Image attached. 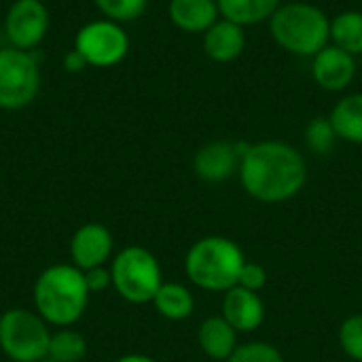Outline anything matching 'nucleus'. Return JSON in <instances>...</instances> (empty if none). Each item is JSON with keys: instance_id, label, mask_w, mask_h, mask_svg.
Instances as JSON below:
<instances>
[{"instance_id": "7", "label": "nucleus", "mask_w": 362, "mask_h": 362, "mask_svg": "<svg viewBox=\"0 0 362 362\" xmlns=\"http://www.w3.org/2000/svg\"><path fill=\"white\" fill-rule=\"evenodd\" d=\"M40 91V68L30 51L0 49V110H21Z\"/></svg>"}, {"instance_id": "25", "label": "nucleus", "mask_w": 362, "mask_h": 362, "mask_svg": "<svg viewBox=\"0 0 362 362\" xmlns=\"http://www.w3.org/2000/svg\"><path fill=\"white\" fill-rule=\"evenodd\" d=\"M339 346L352 361L362 362V314L348 316L339 327Z\"/></svg>"}, {"instance_id": "6", "label": "nucleus", "mask_w": 362, "mask_h": 362, "mask_svg": "<svg viewBox=\"0 0 362 362\" xmlns=\"http://www.w3.org/2000/svg\"><path fill=\"white\" fill-rule=\"evenodd\" d=\"M49 322L25 308H11L0 316V350L11 362H42L51 341Z\"/></svg>"}, {"instance_id": "5", "label": "nucleus", "mask_w": 362, "mask_h": 362, "mask_svg": "<svg viewBox=\"0 0 362 362\" xmlns=\"http://www.w3.org/2000/svg\"><path fill=\"white\" fill-rule=\"evenodd\" d=\"M112 288L121 299L134 305L153 303L163 284V274L157 257L144 246H125L110 261Z\"/></svg>"}, {"instance_id": "11", "label": "nucleus", "mask_w": 362, "mask_h": 362, "mask_svg": "<svg viewBox=\"0 0 362 362\" xmlns=\"http://www.w3.org/2000/svg\"><path fill=\"white\" fill-rule=\"evenodd\" d=\"M112 233L102 223H85L70 238V261L81 272L104 267L108 261H112Z\"/></svg>"}, {"instance_id": "21", "label": "nucleus", "mask_w": 362, "mask_h": 362, "mask_svg": "<svg viewBox=\"0 0 362 362\" xmlns=\"http://www.w3.org/2000/svg\"><path fill=\"white\" fill-rule=\"evenodd\" d=\"M87 356V339L72 327L51 333L47 358L53 362H81Z\"/></svg>"}, {"instance_id": "9", "label": "nucleus", "mask_w": 362, "mask_h": 362, "mask_svg": "<svg viewBox=\"0 0 362 362\" xmlns=\"http://www.w3.org/2000/svg\"><path fill=\"white\" fill-rule=\"evenodd\" d=\"M51 25L49 8L42 0H15L4 15V34L8 47L32 51L38 47Z\"/></svg>"}, {"instance_id": "28", "label": "nucleus", "mask_w": 362, "mask_h": 362, "mask_svg": "<svg viewBox=\"0 0 362 362\" xmlns=\"http://www.w3.org/2000/svg\"><path fill=\"white\" fill-rule=\"evenodd\" d=\"M83 68H87L85 59H83L74 49H70V51L64 55V70H66V72H81Z\"/></svg>"}, {"instance_id": "24", "label": "nucleus", "mask_w": 362, "mask_h": 362, "mask_svg": "<svg viewBox=\"0 0 362 362\" xmlns=\"http://www.w3.org/2000/svg\"><path fill=\"white\" fill-rule=\"evenodd\" d=\"M225 362H284L282 352L267 341H248L235 348Z\"/></svg>"}, {"instance_id": "13", "label": "nucleus", "mask_w": 362, "mask_h": 362, "mask_svg": "<svg viewBox=\"0 0 362 362\" xmlns=\"http://www.w3.org/2000/svg\"><path fill=\"white\" fill-rule=\"evenodd\" d=\"M221 316L238 333H252L265 320V303L259 293L242 286H233L223 297Z\"/></svg>"}, {"instance_id": "4", "label": "nucleus", "mask_w": 362, "mask_h": 362, "mask_svg": "<svg viewBox=\"0 0 362 362\" xmlns=\"http://www.w3.org/2000/svg\"><path fill=\"white\" fill-rule=\"evenodd\" d=\"M269 32L278 47L299 57H314L331 45V19L312 2H286L269 19Z\"/></svg>"}, {"instance_id": "16", "label": "nucleus", "mask_w": 362, "mask_h": 362, "mask_svg": "<svg viewBox=\"0 0 362 362\" xmlns=\"http://www.w3.org/2000/svg\"><path fill=\"white\" fill-rule=\"evenodd\" d=\"M197 344L202 352L212 361H227L240 346L238 331L223 316H210L199 325Z\"/></svg>"}, {"instance_id": "1", "label": "nucleus", "mask_w": 362, "mask_h": 362, "mask_svg": "<svg viewBox=\"0 0 362 362\" xmlns=\"http://www.w3.org/2000/svg\"><path fill=\"white\" fill-rule=\"evenodd\" d=\"M244 191L261 204H282L301 193L308 182V163L288 142L263 140L248 144L240 163Z\"/></svg>"}, {"instance_id": "15", "label": "nucleus", "mask_w": 362, "mask_h": 362, "mask_svg": "<svg viewBox=\"0 0 362 362\" xmlns=\"http://www.w3.org/2000/svg\"><path fill=\"white\" fill-rule=\"evenodd\" d=\"M168 15L187 34H204L221 19L216 0H170Z\"/></svg>"}, {"instance_id": "3", "label": "nucleus", "mask_w": 362, "mask_h": 362, "mask_svg": "<svg viewBox=\"0 0 362 362\" xmlns=\"http://www.w3.org/2000/svg\"><path fill=\"white\" fill-rule=\"evenodd\" d=\"M244 263V250L233 240L225 235H206L189 248L185 274L202 291L227 293L238 286Z\"/></svg>"}, {"instance_id": "26", "label": "nucleus", "mask_w": 362, "mask_h": 362, "mask_svg": "<svg viewBox=\"0 0 362 362\" xmlns=\"http://www.w3.org/2000/svg\"><path fill=\"white\" fill-rule=\"evenodd\" d=\"M265 284H267V272H265V267H263V265H259V263H250V261H246V263H244V267H242V272H240L238 286L259 293V291H263V288H265Z\"/></svg>"}, {"instance_id": "17", "label": "nucleus", "mask_w": 362, "mask_h": 362, "mask_svg": "<svg viewBox=\"0 0 362 362\" xmlns=\"http://www.w3.org/2000/svg\"><path fill=\"white\" fill-rule=\"evenodd\" d=\"M329 119L339 140L362 144V93H348L337 100Z\"/></svg>"}, {"instance_id": "30", "label": "nucleus", "mask_w": 362, "mask_h": 362, "mask_svg": "<svg viewBox=\"0 0 362 362\" xmlns=\"http://www.w3.org/2000/svg\"><path fill=\"white\" fill-rule=\"evenodd\" d=\"M42 362H53V361H49V358H45V361H42Z\"/></svg>"}, {"instance_id": "10", "label": "nucleus", "mask_w": 362, "mask_h": 362, "mask_svg": "<svg viewBox=\"0 0 362 362\" xmlns=\"http://www.w3.org/2000/svg\"><path fill=\"white\" fill-rule=\"evenodd\" d=\"M248 144L231 142V140H212L197 148L193 155V172L199 180L216 185L231 178L240 172L242 155Z\"/></svg>"}, {"instance_id": "18", "label": "nucleus", "mask_w": 362, "mask_h": 362, "mask_svg": "<svg viewBox=\"0 0 362 362\" xmlns=\"http://www.w3.org/2000/svg\"><path fill=\"white\" fill-rule=\"evenodd\" d=\"M221 17L242 28L269 21L282 0H216Z\"/></svg>"}, {"instance_id": "12", "label": "nucleus", "mask_w": 362, "mask_h": 362, "mask_svg": "<svg viewBox=\"0 0 362 362\" xmlns=\"http://www.w3.org/2000/svg\"><path fill=\"white\" fill-rule=\"evenodd\" d=\"M356 76V57L327 45L312 57V78L325 91H346Z\"/></svg>"}, {"instance_id": "23", "label": "nucleus", "mask_w": 362, "mask_h": 362, "mask_svg": "<svg viewBox=\"0 0 362 362\" xmlns=\"http://www.w3.org/2000/svg\"><path fill=\"white\" fill-rule=\"evenodd\" d=\"M98 11L117 23H129L144 15L148 0H93Z\"/></svg>"}, {"instance_id": "27", "label": "nucleus", "mask_w": 362, "mask_h": 362, "mask_svg": "<svg viewBox=\"0 0 362 362\" xmlns=\"http://www.w3.org/2000/svg\"><path fill=\"white\" fill-rule=\"evenodd\" d=\"M85 276V284L89 288V293H102L106 291L108 286H112V278H110V267H93V269H87L83 272Z\"/></svg>"}, {"instance_id": "29", "label": "nucleus", "mask_w": 362, "mask_h": 362, "mask_svg": "<svg viewBox=\"0 0 362 362\" xmlns=\"http://www.w3.org/2000/svg\"><path fill=\"white\" fill-rule=\"evenodd\" d=\"M112 362H155V358H151L146 354H125V356H119Z\"/></svg>"}, {"instance_id": "8", "label": "nucleus", "mask_w": 362, "mask_h": 362, "mask_svg": "<svg viewBox=\"0 0 362 362\" xmlns=\"http://www.w3.org/2000/svg\"><path fill=\"white\" fill-rule=\"evenodd\" d=\"M87 66L112 68L119 66L129 53V36L123 23L112 19H93L76 30L72 47Z\"/></svg>"}, {"instance_id": "22", "label": "nucleus", "mask_w": 362, "mask_h": 362, "mask_svg": "<svg viewBox=\"0 0 362 362\" xmlns=\"http://www.w3.org/2000/svg\"><path fill=\"white\" fill-rule=\"evenodd\" d=\"M303 138H305V146H308L312 153H316V155H327V153H331L333 146H335V142L339 140L329 117H316V119H312V121L305 125Z\"/></svg>"}, {"instance_id": "20", "label": "nucleus", "mask_w": 362, "mask_h": 362, "mask_svg": "<svg viewBox=\"0 0 362 362\" xmlns=\"http://www.w3.org/2000/svg\"><path fill=\"white\" fill-rule=\"evenodd\" d=\"M331 45L362 55V11H341L331 19Z\"/></svg>"}, {"instance_id": "14", "label": "nucleus", "mask_w": 362, "mask_h": 362, "mask_svg": "<svg viewBox=\"0 0 362 362\" xmlns=\"http://www.w3.org/2000/svg\"><path fill=\"white\" fill-rule=\"evenodd\" d=\"M246 49V32L242 25L218 19L210 30L204 32V53L208 59L216 64H229L235 62Z\"/></svg>"}, {"instance_id": "2", "label": "nucleus", "mask_w": 362, "mask_h": 362, "mask_svg": "<svg viewBox=\"0 0 362 362\" xmlns=\"http://www.w3.org/2000/svg\"><path fill=\"white\" fill-rule=\"evenodd\" d=\"M89 288L85 276L72 263H57L42 269L34 282V310L49 322V327L66 329L76 325L89 303Z\"/></svg>"}, {"instance_id": "19", "label": "nucleus", "mask_w": 362, "mask_h": 362, "mask_svg": "<svg viewBox=\"0 0 362 362\" xmlns=\"http://www.w3.org/2000/svg\"><path fill=\"white\" fill-rule=\"evenodd\" d=\"M153 305L157 310L159 316H163L165 320L172 322H180L187 320L193 310H195V297L193 293L178 282H163L161 288L157 291Z\"/></svg>"}]
</instances>
